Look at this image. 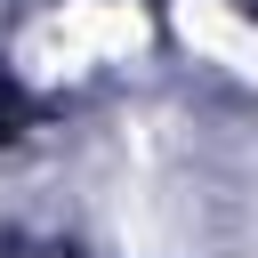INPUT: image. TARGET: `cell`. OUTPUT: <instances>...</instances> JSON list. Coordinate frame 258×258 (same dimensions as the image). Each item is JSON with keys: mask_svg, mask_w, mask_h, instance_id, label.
<instances>
[{"mask_svg": "<svg viewBox=\"0 0 258 258\" xmlns=\"http://www.w3.org/2000/svg\"><path fill=\"white\" fill-rule=\"evenodd\" d=\"M145 8L137 0H64L48 24H32L24 40H16V64L32 73V81H73V73H89V64H105V56H137L145 48Z\"/></svg>", "mask_w": 258, "mask_h": 258, "instance_id": "6da1fadb", "label": "cell"}, {"mask_svg": "<svg viewBox=\"0 0 258 258\" xmlns=\"http://www.w3.org/2000/svg\"><path fill=\"white\" fill-rule=\"evenodd\" d=\"M169 24H177V40H185V48H202L210 64H226V73L258 81V24H250V16H234L226 0H169Z\"/></svg>", "mask_w": 258, "mask_h": 258, "instance_id": "7a4b0ae2", "label": "cell"}]
</instances>
